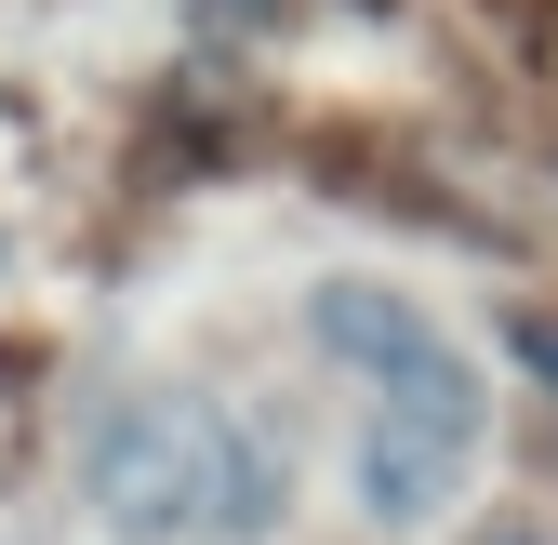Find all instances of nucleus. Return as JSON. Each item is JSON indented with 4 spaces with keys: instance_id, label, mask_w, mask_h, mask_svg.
Returning a JSON list of instances; mask_svg holds the SVG:
<instances>
[{
    "instance_id": "1",
    "label": "nucleus",
    "mask_w": 558,
    "mask_h": 545,
    "mask_svg": "<svg viewBox=\"0 0 558 545\" xmlns=\"http://www.w3.org/2000/svg\"><path fill=\"white\" fill-rule=\"evenodd\" d=\"M306 319H319V347L373 386V426H360V506H373L386 532L439 519V506L465 493V465H478V426H493L478 360H465L412 293H373V280H332Z\"/></svg>"
},
{
    "instance_id": "3",
    "label": "nucleus",
    "mask_w": 558,
    "mask_h": 545,
    "mask_svg": "<svg viewBox=\"0 0 558 545\" xmlns=\"http://www.w3.org/2000/svg\"><path fill=\"white\" fill-rule=\"evenodd\" d=\"M493 545H545V532H493Z\"/></svg>"
},
{
    "instance_id": "2",
    "label": "nucleus",
    "mask_w": 558,
    "mask_h": 545,
    "mask_svg": "<svg viewBox=\"0 0 558 545\" xmlns=\"http://www.w3.org/2000/svg\"><path fill=\"white\" fill-rule=\"evenodd\" d=\"M94 519L120 545H266L293 506V452H279L240 399L147 386L94 426Z\"/></svg>"
}]
</instances>
